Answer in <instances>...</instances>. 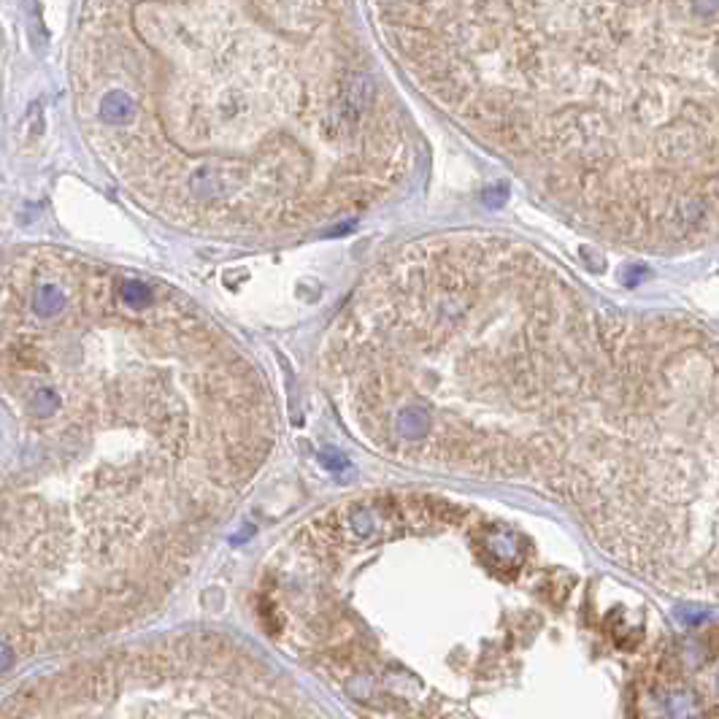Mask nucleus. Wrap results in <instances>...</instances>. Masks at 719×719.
I'll use <instances>...</instances> for the list:
<instances>
[{"instance_id":"1","label":"nucleus","mask_w":719,"mask_h":719,"mask_svg":"<svg viewBox=\"0 0 719 719\" xmlns=\"http://www.w3.org/2000/svg\"><path fill=\"white\" fill-rule=\"evenodd\" d=\"M330 393L379 444L552 452L665 441L717 408V344L598 306L541 249L457 231L385 254L335 317Z\"/></svg>"},{"instance_id":"2","label":"nucleus","mask_w":719,"mask_h":719,"mask_svg":"<svg viewBox=\"0 0 719 719\" xmlns=\"http://www.w3.org/2000/svg\"><path fill=\"white\" fill-rule=\"evenodd\" d=\"M416 92L595 239H717L719 0H371Z\"/></svg>"},{"instance_id":"3","label":"nucleus","mask_w":719,"mask_h":719,"mask_svg":"<svg viewBox=\"0 0 719 719\" xmlns=\"http://www.w3.org/2000/svg\"><path fill=\"white\" fill-rule=\"evenodd\" d=\"M133 27L152 68V106L133 117L149 108L152 125L125 152L179 222L303 236L411 176V119L349 0H136Z\"/></svg>"},{"instance_id":"4","label":"nucleus","mask_w":719,"mask_h":719,"mask_svg":"<svg viewBox=\"0 0 719 719\" xmlns=\"http://www.w3.org/2000/svg\"><path fill=\"white\" fill-rule=\"evenodd\" d=\"M33 309L41 320H52L66 309V293L57 284H41L33 295Z\"/></svg>"},{"instance_id":"5","label":"nucleus","mask_w":719,"mask_h":719,"mask_svg":"<svg viewBox=\"0 0 719 719\" xmlns=\"http://www.w3.org/2000/svg\"><path fill=\"white\" fill-rule=\"evenodd\" d=\"M60 406H63V400H60V395H57L55 390H49V387L36 390L33 398H30V408H33L36 416H52Z\"/></svg>"},{"instance_id":"6","label":"nucleus","mask_w":719,"mask_h":719,"mask_svg":"<svg viewBox=\"0 0 719 719\" xmlns=\"http://www.w3.org/2000/svg\"><path fill=\"white\" fill-rule=\"evenodd\" d=\"M14 660H16V652H14V646L8 643V639H3V636H0V673H5V671L14 665Z\"/></svg>"}]
</instances>
